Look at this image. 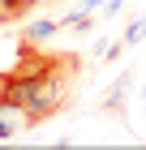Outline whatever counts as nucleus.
Returning <instances> with one entry per match:
<instances>
[{
	"instance_id": "1",
	"label": "nucleus",
	"mask_w": 146,
	"mask_h": 150,
	"mask_svg": "<svg viewBox=\"0 0 146 150\" xmlns=\"http://www.w3.org/2000/svg\"><path fill=\"white\" fill-rule=\"evenodd\" d=\"M26 125H34L30 112H26L22 103H9V99L0 94V137H17Z\"/></svg>"
},
{
	"instance_id": "2",
	"label": "nucleus",
	"mask_w": 146,
	"mask_h": 150,
	"mask_svg": "<svg viewBox=\"0 0 146 150\" xmlns=\"http://www.w3.org/2000/svg\"><path fill=\"white\" fill-rule=\"evenodd\" d=\"M133 90V73H120V77L108 86V94H103V107L108 112H125V94Z\"/></svg>"
},
{
	"instance_id": "3",
	"label": "nucleus",
	"mask_w": 146,
	"mask_h": 150,
	"mask_svg": "<svg viewBox=\"0 0 146 150\" xmlns=\"http://www.w3.org/2000/svg\"><path fill=\"white\" fill-rule=\"evenodd\" d=\"M34 9V0H0V22H17Z\"/></svg>"
},
{
	"instance_id": "4",
	"label": "nucleus",
	"mask_w": 146,
	"mask_h": 150,
	"mask_svg": "<svg viewBox=\"0 0 146 150\" xmlns=\"http://www.w3.org/2000/svg\"><path fill=\"white\" fill-rule=\"evenodd\" d=\"M56 30H60V22H47V17H39V22L26 30V43H43V39H52Z\"/></svg>"
},
{
	"instance_id": "5",
	"label": "nucleus",
	"mask_w": 146,
	"mask_h": 150,
	"mask_svg": "<svg viewBox=\"0 0 146 150\" xmlns=\"http://www.w3.org/2000/svg\"><path fill=\"white\" fill-rule=\"evenodd\" d=\"M146 39V13H137L133 22L125 26V47H133V43H142Z\"/></svg>"
},
{
	"instance_id": "6",
	"label": "nucleus",
	"mask_w": 146,
	"mask_h": 150,
	"mask_svg": "<svg viewBox=\"0 0 146 150\" xmlns=\"http://www.w3.org/2000/svg\"><path fill=\"white\" fill-rule=\"evenodd\" d=\"M103 9H108V17H116V13L125 9V0H103Z\"/></svg>"
},
{
	"instance_id": "7",
	"label": "nucleus",
	"mask_w": 146,
	"mask_h": 150,
	"mask_svg": "<svg viewBox=\"0 0 146 150\" xmlns=\"http://www.w3.org/2000/svg\"><path fill=\"white\" fill-rule=\"evenodd\" d=\"M142 107H146V86H142Z\"/></svg>"
}]
</instances>
